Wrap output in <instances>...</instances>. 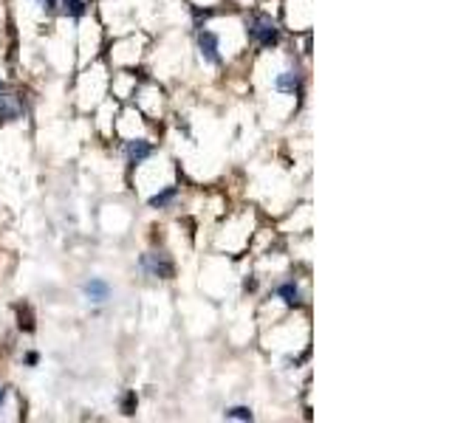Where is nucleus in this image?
Masks as SVG:
<instances>
[{"mask_svg": "<svg viewBox=\"0 0 452 423\" xmlns=\"http://www.w3.org/2000/svg\"><path fill=\"white\" fill-rule=\"evenodd\" d=\"M246 26H249V37H252L260 48H272V46L277 43V26H274V20H272V17H266V14H255Z\"/></svg>", "mask_w": 452, "mask_h": 423, "instance_id": "nucleus-1", "label": "nucleus"}, {"mask_svg": "<svg viewBox=\"0 0 452 423\" xmlns=\"http://www.w3.org/2000/svg\"><path fill=\"white\" fill-rule=\"evenodd\" d=\"M142 268H145L150 277H161V280L173 277V263H170L164 254H145V257H142Z\"/></svg>", "mask_w": 452, "mask_h": 423, "instance_id": "nucleus-2", "label": "nucleus"}, {"mask_svg": "<svg viewBox=\"0 0 452 423\" xmlns=\"http://www.w3.org/2000/svg\"><path fill=\"white\" fill-rule=\"evenodd\" d=\"M82 293H85V299L88 302H96V305H102V302H108L111 299V285L105 280H91L82 285Z\"/></svg>", "mask_w": 452, "mask_h": 423, "instance_id": "nucleus-3", "label": "nucleus"}, {"mask_svg": "<svg viewBox=\"0 0 452 423\" xmlns=\"http://www.w3.org/2000/svg\"><path fill=\"white\" fill-rule=\"evenodd\" d=\"M198 48H201V57L207 60V63H218L221 57H218V37L212 34V31H198Z\"/></svg>", "mask_w": 452, "mask_h": 423, "instance_id": "nucleus-4", "label": "nucleus"}, {"mask_svg": "<svg viewBox=\"0 0 452 423\" xmlns=\"http://www.w3.org/2000/svg\"><path fill=\"white\" fill-rule=\"evenodd\" d=\"M125 155H128V161H130V164H142L145 158H150V155H153V144H150V141H142V139L128 141V147H125Z\"/></svg>", "mask_w": 452, "mask_h": 423, "instance_id": "nucleus-5", "label": "nucleus"}, {"mask_svg": "<svg viewBox=\"0 0 452 423\" xmlns=\"http://www.w3.org/2000/svg\"><path fill=\"white\" fill-rule=\"evenodd\" d=\"M20 102H17V96H3L0 93V119L3 122H14V119H20Z\"/></svg>", "mask_w": 452, "mask_h": 423, "instance_id": "nucleus-6", "label": "nucleus"}, {"mask_svg": "<svg viewBox=\"0 0 452 423\" xmlns=\"http://www.w3.org/2000/svg\"><path fill=\"white\" fill-rule=\"evenodd\" d=\"M274 88H277V90H283V93H294V90H300V73H294V70L280 73V76H277V82H274Z\"/></svg>", "mask_w": 452, "mask_h": 423, "instance_id": "nucleus-7", "label": "nucleus"}, {"mask_svg": "<svg viewBox=\"0 0 452 423\" xmlns=\"http://www.w3.org/2000/svg\"><path fill=\"white\" fill-rule=\"evenodd\" d=\"M277 296L289 305V308H294V305H300V291H297V285L294 282H283L280 288H277Z\"/></svg>", "mask_w": 452, "mask_h": 423, "instance_id": "nucleus-8", "label": "nucleus"}, {"mask_svg": "<svg viewBox=\"0 0 452 423\" xmlns=\"http://www.w3.org/2000/svg\"><path fill=\"white\" fill-rule=\"evenodd\" d=\"M175 187H167L164 192H158V195H153L150 198V207H155V209H161V207H167V204H173L175 201Z\"/></svg>", "mask_w": 452, "mask_h": 423, "instance_id": "nucleus-9", "label": "nucleus"}, {"mask_svg": "<svg viewBox=\"0 0 452 423\" xmlns=\"http://www.w3.org/2000/svg\"><path fill=\"white\" fill-rule=\"evenodd\" d=\"M63 11L68 17H82L85 14V0H63Z\"/></svg>", "mask_w": 452, "mask_h": 423, "instance_id": "nucleus-10", "label": "nucleus"}, {"mask_svg": "<svg viewBox=\"0 0 452 423\" xmlns=\"http://www.w3.org/2000/svg\"><path fill=\"white\" fill-rule=\"evenodd\" d=\"M226 418H229V421H252L255 415H252L246 407H235V409H226Z\"/></svg>", "mask_w": 452, "mask_h": 423, "instance_id": "nucleus-11", "label": "nucleus"}, {"mask_svg": "<svg viewBox=\"0 0 452 423\" xmlns=\"http://www.w3.org/2000/svg\"><path fill=\"white\" fill-rule=\"evenodd\" d=\"M37 3H40L46 11H54V9H57V0H37Z\"/></svg>", "mask_w": 452, "mask_h": 423, "instance_id": "nucleus-12", "label": "nucleus"}, {"mask_svg": "<svg viewBox=\"0 0 452 423\" xmlns=\"http://www.w3.org/2000/svg\"><path fill=\"white\" fill-rule=\"evenodd\" d=\"M3 401H6V390L0 387V407H3Z\"/></svg>", "mask_w": 452, "mask_h": 423, "instance_id": "nucleus-13", "label": "nucleus"}, {"mask_svg": "<svg viewBox=\"0 0 452 423\" xmlns=\"http://www.w3.org/2000/svg\"><path fill=\"white\" fill-rule=\"evenodd\" d=\"M0 93H3V88H0Z\"/></svg>", "mask_w": 452, "mask_h": 423, "instance_id": "nucleus-14", "label": "nucleus"}]
</instances>
